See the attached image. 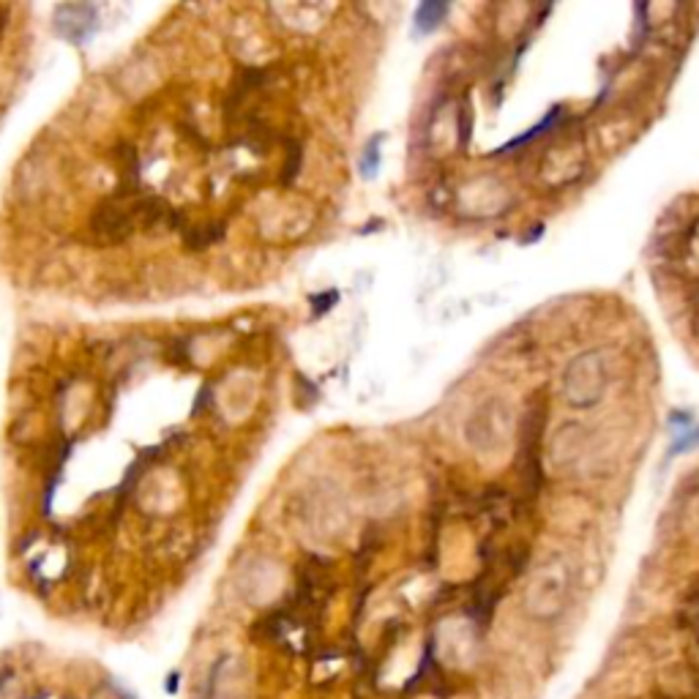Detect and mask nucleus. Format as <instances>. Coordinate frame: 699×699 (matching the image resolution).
Masks as SVG:
<instances>
[{
    "instance_id": "1",
    "label": "nucleus",
    "mask_w": 699,
    "mask_h": 699,
    "mask_svg": "<svg viewBox=\"0 0 699 699\" xmlns=\"http://www.w3.org/2000/svg\"><path fill=\"white\" fill-rule=\"evenodd\" d=\"M56 30L63 39L83 45L99 30V12L88 3H63L56 9Z\"/></svg>"
},
{
    "instance_id": "2",
    "label": "nucleus",
    "mask_w": 699,
    "mask_h": 699,
    "mask_svg": "<svg viewBox=\"0 0 699 699\" xmlns=\"http://www.w3.org/2000/svg\"><path fill=\"white\" fill-rule=\"evenodd\" d=\"M445 12H449V7H445V3H424V7H418V12H416L418 34H429V30L438 28L440 20L445 17Z\"/></svg>"
},
{
    "instance_id": "3",
    "label": "nucleus",
    "mask_w": 699,
    "mask_h": 699,
    "mask_svg": "<svg viewBox=\"0 0 699 699\" xmlns=\"http://www.w3.org/2000/svg\"><path fill=\"white\" fill-rule=\"evenodd\" d=\"M222 235H224L222 224H211V228H208V224L206 228H195L186 233V246H189V249H206V246L222 241Z\"/></svg>"
},
{
    "instance_id": "4",
    "label": "nucleus",
    "mask_w": 699,
    "mask_h": 699,
    "mask_svg": "<svg viewBox=\"0 0 699 699\" xmlns=\"http://www.w3.org/2000/svg\"><path fill=\"white\" fill-rule=\"evenodd\" d=\"M380 137H372L367 143V148H364L361 154V161H358V170H361L364 179H375V172H378L380 167Z\"/></svg>"
},
{
    "instance_id": "5",
    "label": "nucleus",
    "mask_w": 699,
    "mask_h": 699,
    "mask_svg": "<svg viewBox=\"0 0 699 699\" xmlns=\"http://www.w3.org/2000/svg\"><path fill=\"white\" fill-rule=\"evenodd\" d=\"M339 301L336 290H328L322 295H311V317H322Z\"/></svg>"
}]
</instances>
